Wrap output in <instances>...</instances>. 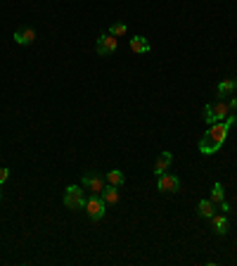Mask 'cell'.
Wrapping results in <instances>:
<instances>
[{"label": "cell", "mask_w": 237, "mask_h": 266, "mask_svg": "<svg viewBox=\"0 0 237 266\" xmlns=\"http://www.w3.org/2000/svg\"><path fill=\"white\" fill-rule=\"evenodd\" d=\"M109 34L116 36V38H121V36L128 34V26L124 24V21H116V24H111V26H109Z\"/></svg>", "instance_id": "17"}, {"label": "cell", "mask_w": 237, "mask_h": 266, "mask_svg": "<svg viewBox=\"0 0 237 266\" xmlns=\"http://www.w3.org/2000/svg\"><path fill=\"white\" fill-rule=\"evenodd\" d=\"M7 178H10V169L7 166H0V185H5Z\"/></svg>", "instance_id": "18"}, {"label": "cell", "mask_w": 237, "mask_h": 266, "mask_svg": "<svg viewBox=\"0 0 237 266\" xmlns=\"http://www.w3.org/2000/svg\"><path fill=\"white\" fill-rule=\"evenodd\" d=\"M228 114H230V105H228L225 100H216L214 105H206V107H204V122H206L209 126L223 122Z\"/></svg>", "instance_id": "2"}, {"label": "cell", "mask_w": 237, "mask_h": 266, "mask_svg": "<svg viewBox=\"0 0 237 266\" xmlns=\"http://www.w3.org/2000/svg\"><path fill=\"white\" fill-rule=\"evenodd\" d=\"M95 50H97V55H102V57L114 55L116 50H119V38H116V36H111L109 31H107V34H102L97 41H95Z\"/></svg>", "instance_id": "5"}, {"label": "cell", "mask_w": 237, "mask_h": 266, "mask_svg": "<svg viewBox=\"0 0 237 266\" xmlns=\"http://www.w3.org/2000/svg\"><path fill=\"white\" fill-rule=\"evenodd\" d=\"M86 212H88L92 221H102L105 214H107V205H105L102 195H92L91 193V197H86Z\"/></svg>", "instance_id": "4"}, {"label": "cell", "mask_w": 237, "mask_h": 266, "mask_svg": "<svg viewBox=\"0 0 237 266\" xmlns=\"http://www.w3.org/2000/svg\"><path fill=\"white\" fill-rule=\"evenodd\" d=\"M228 105H230V112H237V98H233Z\"/></svg>", "instance_id": "20"}, {"label": "cell", "mask_w": 237, "mask_h": 266, "mask_svg": "<svg viewBox=\"0 0 237 266\" xmlns=\"http://www.w3.org/2000/svg\"><path fill=\"white\" fill-rule=\"evenodd\" d=\"M105 181H107L109 185H116V188H121V185L126 183V176H124V171H119V169H111V171H107Z\"/></svg>", "instance_id": "13"}, {"label": "cell", "mask_w": 237, "mask_h": 266, "mask_svg": "<svg viewBox=\"0 0 237 266\" xmlns=\"http://www.w3.org/2000/svg\"><path fill=\"white\" fill-rule=\"evenodd\" d=\"M235 90H237V81H235Z\"/></svg>", "instance_id": "22"}, {"label": "cell", "mask_w": 237, "mask_h": 266, "mask_svg": "<svg viewBox=\"0 0 237 266\" xmlns=\"http://www.w3.org/2000/svg\"><path fill=\"white\" fill-rule=\"evenodd\" d=\"M220 212H223V214H230V205H228V202H225V200H223V202H220Z\"/></svg>", "instance_id": "19"}, {"label": "cell", "mask_w": 237, "mask_h": 266, "mask_svg": "<svg viewBox=\"0 0 237 266\" xmlns=\"http://www.w3.org/2000/svg\"><path fill=\"white\" fill-rule=\"evenodd\" d=\"M197 212H200V216H204V219H211V216L216 214V205H214L211 200H201L200 205H197Z\"/></svg>", "instance_id": "14"}, {"label": "cell", "mask_w": 237, "mask_h": 266, "mask_svg": "<svg viewBox=\"0 0 237 266\" xmlns=\"http://www.w3.org/2000/svg\"><path fill=\"white\" fill-rule=\"evenodd\" d=\"M235 124H237V117L235 114H228L223 122L209 126V131L201 136V141H200L201 155H216V152L220 150V145H223L225 138H228V131H230Z\"/></svg>", "instance_id": "1"}, {"label": "cell", "mask_w": 237, "mask_h": 266, "mask_svg": "<svg viewBox=\"0 0 237 266\" xmlns=\"http://www.w3.org/2000/svg\"><path fill=\"white\" fill-rule=\"evenodd\" d=\"M128 48H130V53H135V55H145L152 50V45H149V41H147L145 36H133L128 41Z\"/></svg>", "instance_id": "9"}, {"label": "cell", "mask_w": 237, "mask_h": 266, "mask_svg": "<svg viewBox=\"0 0 237 266\" xmlns=\"http://www.w3.org/2000/svg\"><path fill=\"white\" fill-rule=\"evenodd\" d=\"M209 221H211V228H214L216 235H225L228 233V214H214Z\"/></svg>", "instance_id": "11"}, {"label": "cell", "mask_w": 237, "mask_h": 266, "mask_svg": "<svg viewBox=\"0 0 237 266\" xmlns=\"http://www.w3.org/2000/svg\"><path fill=\"white\" fill-rule=\"evenodd\" d=\"M233 93H235V81H233V79H223L219 83V95H216V98H219V100H225V98L233 95Z\"/></svg>", "instance_id": "12"}, {"label": "cell", "mask_w": 237, "mask_h": 266, "mask_svg": "<svg viewBox=\"0 0 237 266\" xmlns=\"http://www.w3.org/2000/svg\"><path fill=\"white\" fill-rule=\"evenodd\" d=\"M171 164H173V155H171V152H159V157H157V162H154V176L168 171Z\"/></svg>", "instance_id": "10"}, {"label": "cell", "mask_w": 237, "mask_h": 266, "mask_svg": "<svg viewBox=\"0 0 237 266\" xmlns=\"http://www.w3.org/2000/svg\"><path fill=\"white\" fill-rule=\"evenodd\" d=\"M0 195H2V185H0Z\"/></svg>", "instance_id": "21"}, {"label": "cell", "mask_w": 237, "mask_h": 266, "mask_svg": "<svg viewBox=\"0 0 237 266\" xmlns=\"http://www.w3.org/2000/svg\"><path fill=\"white\" fill-rule=\"evenodd\" d=\"M62 202H64V207L67 209H86V193L81 190V185H69L67 190H64V197H62Z\"/></svg>", "instance_id": "3"}, {"label": "cell", "mask_w": 237, "mask_h": 266, "mask_svg": "<svg viewBox=\"0 0 237 266\" xmlns=\"http://www.w3.org/2000/svg\"><path fill=\"white\" fill-rule=\"evenodd\" d=\"M81 185H83L88 193H92V195H102V190L107 188V181L100 176V174H86L83 181H81Z\"/></svg>", "instance_id": "6"}, {"label": "cell", "mask_w": 237, "mask_h": 266, "mask_svg": "<svg viewBox=\"0 0 237 266\" xmlns=\"http://www.w3.org/2000/svg\"><path fill=\"white\" fill-rule=\"evenodd\" d=\"M157 188H159L162 193H178V190H181V178L164 171V174L157 176Z\"/></svg>", "instance_id": "7"}, {"label": "cell", "mask_w": 237, "mask_h": 266, "mask_svg": "<svg viewBox=\"0 0 237 266\" xmlns=\"http://www.w3.org/2000/svg\"><path fill=\"white\" fill-rule=\"evenodd\" d=\"M214 205H220L223 200H225V190H223V185L220 183H214V188H211V197H209Z\"/></svg>", "instance_id": "16"}, {"label": "cell", "mask_w": 237, "mask_h": 266, "mask_svg": "<svg viewBox=\"0 0 237 266\" xmlns=\"http://www.w3.org/2000/svg\"><path fill=\"white\" fill-rule=\"evenodd\" d=\"M15 41H17L19 45H31L36 41V29L34 26H19L17 31H15Z\"/></svg>", "instance_id": "8"}, {"label": "cell", "mask_w": 237, "mask_h": 266, "mask_svg": "<svg viewBox=\"0 0 237 266\" xmlns=\"http://www.w3.org/2000/svg\"><path fill=\"white\" fill-rule=\"evenodd\" d=\"M102 200H105V205H116L119 202V188L107 183V188L102 190Z\"/></svg>", "instance_id": "15"}]
</instances>
